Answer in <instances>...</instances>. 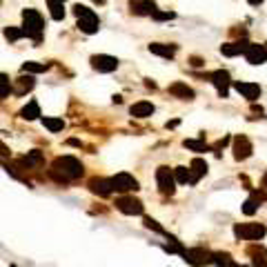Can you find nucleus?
<instances>
[{"mask_svg": "<svg viewBox=\"0 0 267 267\" xmlns=\"http://www.w3.org/2000/svg\"><path fill=\"white\" fill-rule=\"evenodd\" d=\"M82 174H85V167H82V163L78 158H74V156H60V158H56L52 167H49V178L60 183V185L74 183Z\"/></svg>", "mask_w": 267, "mask_h": 267, "instance_id": "f257e3e1", "label": "nucleus"}, {"mask_svg": "<svg viewBox=\"0 0 267 267\" xmlns=\"http://www.w3.org/2000/svg\"><path fill=\"white\" fill-rule=\"evenodd\" d=\"M22 31L27 38H31L33 42L42 40V31H45V20L36 9H25L22 11Z\"/></svg>", "mask_w": 267, "mask_h": 267, "instance_id": "f03ea898", "label": "nucleus"}, {"mask_svg": "<svg viewBox=\"0 0 267 267\" xmlns=\"http://www.w3.org/2000/svg\"><path fill=\"white\" fill-rule=\"evenodd\" d=\"M74 14L78 18V29L82 33H87V36H92V33H96L100 29V20L96 16V11L85 7V5H76L74 7Z\"/></svg>", "mask_w": 267, "mask_h": 267, "instance_id": "7ed1b4c3", "label": "nucleus"}, {"mask_svg": "<svg viewBox=\"0 0 267 267\" xmlns=\"http://www.w3.org/2000/svg\"><path fill=\"white\" fill-rule=\"evenodd\" d=\"M267 234V227L260 223H241V225H234V236L238 241H260Z\"/></svg>", "mask_w": 267, "mask_h": 267, "instance_id": "20e7f679", "label": "nucleus"}, {"mask_svg": "<svg viewBox=\"0 0 267 267\" xmlns=\"http://www.w3.org/2000/svg\"><path fill=\"white\" fill-rule=\"evenodd\" d=\"M156 183H158V189L163 196H174L176 192V174L169 169V167H158L156 169Z\"/></svg>", "mask_w": 267, "mask_h": 267, "instance_id": "39448f33", "label": "nucleus"}, {"mask_svg": "<svg viewBox=\"0 0 267 267\" xmlns=\"http://www.w3.org/2000/svg\"><path fill=\"white\" fill-rule=\"evenodd\" d=\"M183 258H185V263L194 265V267H205V265L214 263V254H209L207 249H203V247H189V249H185Z\"/></svg>", "mask_w": 267, "mask_h": 267, "instance_id": "423d86ee", "label": "nucleus"}, {"mask_svg": "<svg viewBox=\"0 0 267 267\" xmlns=\"http://www.w3.org/2000/svg\"><path fill=\"white\" fill-rule=\"evenodd\" d=\"M87 187H89V192L96 194V196H100V198H107V196H111V194L116 192L114 183H111V178H100V176L89 178Z\"/></svg>", "mask_w": 267, "mask_h": 267, "instance_id": "0eeeda50", "label": "nucleus"}, {"mask_svg": "<svg viewBox=\"0 0 267 267\" xmlns=\"http://www.w3.org/2000/svg\"><path fill=\"white\" fill-rule=\"evenodd\" d=\"M89 63L96 71L100 74H111V71L118 69V58H114V56H107V54H98V56H92L89 58Z\"/></svg>", "mask_w": 267, "mask_h": 267, "instance_id": "6e6552de", "label": "nucleus"}, {"mask_svg": "<svg viewBox=\"0 0 267 267\" xmlns=\"http://www.w3.org/2000/svg\"><path fill=\"white\" fill-rule=\"evenodd\" d=\"M116 209L122 211V214H127V216H138V214H143V203L138 198H134V196H120V198H116Z\"/></svg>", "mask_w": 267, "mask_h": 267, "instance_id": "1a4fd4ad", "label": "nucleus"}, {"mask_svg": "<svg viewBox=\"0 0 267 267\" xmlns=\"http://www.w3.org/2000/svg\"><path fill=\"white\" fill-rule=\"evenodd\" d=\"M209 80L214 82V87H216V92H218V96H220V98H227V96H230V85H232L230 71H225V69H216L214 74L209 76Z\"/></svg>", "mask_w": 267, "mask_h": 267, "instance_id": "9d476101", "label": "nucleus"}, {"mask_svg": "<svg viewBox=\"0 0 267 267\" xmlns=\"http://www.w3.org/2000/svg\"><path fill=\"white\" fill-rule=\"evenodd\" d=\"M111 183H114V189L116 192H136V189H141L138 187V181L134 178L131 174H127V171H120V174H116L114 178H111Z\"/></svg>", "mask_w": 267, "mask_h": 267, "instance_id": "9b49d317", "label": "nucleus"}, {"mask_svg": "<svg viewBox=\"0 0 267 267\" xmlns=\"http://www.w3.org/2000/svg\"><path fill=\"white\" fill-rule=\"evenodd\" d=\"M232 145H234V158L236 160H247L249 156H252V152H254V147H252V141H249L247 136H236L232 141Z\"/></svg>", "mask_w": 267, "mask_h": 267, "instance_id": "f8f14e48", "label": "nucleus"}, {"mask_svg": "<svg viewBox=\"0 0 267 267\" xmlns=\"http://www.w3.org/2000/svg\"><path fill=\"white\" fill-rule=\"evenodd\" d=\"M243 56L249 65H263L267 63V47L265 45H249Z\"/></svg>", "mask_w": 267, "mask_h": 267, "instance_id": "ddd939ff", "label": "nucleus"}, {"mask_svg": "<svg viewBox=\"0 0 267 267\" xmlns=\"http://www.w3.org/2000/svg\"><path fill=\"white\" fill-rule=\"evenodd\" d=\"M265 189H258V192H254L249 194V198L245 200V205H243V214H247V216H252V214H256V209L260 207V205L265 203Z\"/></svg>", "mask_w": 267, "mask_h": 267, "instance_id": "4468645a", "label": "nucleus"}, {"mask_svg": "<svg viewBox=\"0 0 267 267\" xmlns=\"http://www.w3.org/2000/svg\"><path fill=\"white\" fill-rule=\"evenodd\" d=\"M234 87H236V92L241 94L243 98H247L249 103H254V100L260 96V87L256 85V82H245V80H238V82H234Z\"/></svg>", "mask_w": 267, "mask_h": 267, "instance_id": "2eb2a0df", "label": "nucleus"}, {"mask_svg": "<svg viewBox=\"0 0 267 267\" xmlns=\"http://www.w3.org/2000/svg\"><path fill=\"white\" fill-rule=\"evenodd\" d=\"M129 11L136 16H154L156 3L154 0H129Z\"/></svg>", "mask_w": 267, "mask_h": 267, "instance_id": "dca6fc26", "label": "nucleus"}, {"mask_svg": "<svg viewBox=\"0 0 267 267\" xmlns=\"http://www.w3.org/2000/svg\"><path fill=\"white\" fill-rule=\"evenodd\" d=\"M33 87H36V80H33L31 74L20 76V78H16L14 80V94H18V96H25V94L31 92Z\"/></svg>", "mask_w": 267, "mask_h": 267, "instance_id": "f3484780", "label": "nucleus"}, {"mask_svg": "<svg viewBox=\"0 0 267 267\" xmlns=\"http://www.w3.org/2000/svg\"><path fill=\"white\" fill-rule=\"evenodd\" d=\"M169 94L176 98H181V100H194V96H196L194 89L187 87L185 82H174V85H169Z\"/></svg>", "mask_w": 267, "mask_h": 267, "instance_id": "a211bd4d", "label": "nucleus"}, {"mask_svg": "<svg viewBox=\"0 0 267 267\" xmlns=\"http://www.w3.org/2000/svg\"><path fill=\"white\" fill-rule=\"evenodd\" d=\"M252 42H247V40H241V42H227V45H220V54L223 56H238V54H245L247 52V47Z\"/></svg>", "mask_w": 267, "mask_h": 267, "instance_id": "6ab92c4d", "label": "nucleus"}, {"mask_svg": "<svg viewBox=\"0 0 267 267\" xmlns=\"http://www.w3.org/2000/svg\"><path fill=\"white\" fill-rule=\"evenodd\" d=\"M129 114L134 116V118H147V116H152V114H154V105H152V103H147V100H141V103L131 105Z\"/></svg>", "mask_w": 267, "mask_h": 267, "instance_id": "aec40b11", "label": "nucleus"}, {"mask_svg": "<svg viewBox=\"0 0 267 267\" xmlns=\"http://www.w3.org/2000/svg\"><path fill=\"white\" fill-rule=\"evenodd\" d=\"M18 165H22L25 169H31V167L42 165V152L40 149H33V152H29L27 156H22V158L18 160Z\"/></svg>", "mask_w": 267, "mask_h": 267, "instance_id": "412c9836", "label": "nucleus"}, {"mask_svg": "<svg viewBox=\"0 0 267 267\" xmlns=\"http://www.w3.org/2000/svg\"><path fill=\"white\" fill-rule=\"evenodd\" d=\"M149 52L156 54V56H163V58H174V54H176V45L152 42V45H149Z\"/></svg>", "mask_w": 267, "mask_h": 267, "instance_id": "4be33fe9", "label": "nucleus"}, {"mask_svg": "<svg viewBox=\"0 0 267 267\" xmlns=\"http://www.w3.org/2000/svg\"><path fill=\"white\" fill-rule=\"evenodd\" d=\"M189 167H192V174H194V183H192V185H196L200 178L207 174V163H205L203 158H194L192 163H189Z\"/></svg>", "mask_w": 267, "mask_h": 267, "instance_id": "5701e85b", "label": "nucleus"}, {"mask_svg": "<svg viewBox=\"0 0 267 267\" xmlns=\"http://www.w3.org/2000/svg\"><path fill=\"white\" fill-rule=\"evenodd\" d=\"M174 174H176V183H181V185H192L194 183V174H192V167H185V165H181V167H176L174 169Z\"/></svg>", "mask_w": 267, "mask_h": 267, "instance_id": "b1692460", "label": "nucleus"}, {"mask_svg": "<svg viewBox=\"0 0 267 267\" xmlns=\"http://www.w3.org/2000/svg\"><path fill=\"white\" fill-rule=\"evenodd\" d=\"M49 5V14L54 20H63L65 18V0H47Z\"/></svg>", "mask_w": 267, "mask_h": 267, "instance_id": "393cba45", "label": "nucleus"}, {"mask_svg": "<svg viewBox=\"0 0 267 267\" xmlns=\"http://www.w3.org/2000/svg\"><path fill=\"white\" fill-rule=\"evenodd\" d=\"M20 116H22V118H25V120H36L38 116H40V107H38V103H36V100H31V103H27L25 107H22Z\"/></svg>", "mask_w": 267, "mask_h": 267, "instance_id": "a878e982", "label": "nucleus"}, {"mask_svg": "<svg viewBox=\"0 0 267 267\" xmlns=\"http://www.w3.org/2000/svg\"><path fill=\"white\" fill-rule=\"evenodd\" d=\"M42 125L47 127L49 131H63V127H65V120L63 118H49V116H45L42 118Z\"/></svg>", "mask_w": 267, "mask_h": 267, "instance_id": "bb28decb", "label": "nucleus"}, {"mask_svg": "<svg viewBox=\"0 0 267 267\" xmlns=\"http://www.w3.org/2000/svg\"><path fill=\"white\" fill-rule=\"evenodd\" d=\"M49 65L45 63H25L22 65V74H42V71H47Z\"/></svg>", "mask_w": 267, "mask_h": 267, "instance_id": "cd10ccee", "label": "nucleus"}, {"mask_svg": "<svg viewBox=\"0 0 267 267\" xmlns=\"http://www.w3.org/2000/svg\"><path fill=\"white\" fill-rule=\"evenodd\" d=\"M214 263L218 265V267H234V258H232L230 254L218 252V254H214Z\"/></svg>", "mask_w": 267, "mask_h": 267, "instance_id": "c85d7f7f", "label": "nucleus"}, {"mask_svg": "<svg viewBox=\"0 0 267 267\" xmlns=\"http://www.w3.org/2000/svg\"><path fill=\"white\" fill-rule=\"evenodd\" d=\"M183 145H185L187 149H192V152H198V154H203V152H209V147H207V145H205L203 141H185Z\"/></svg>", "mask_w": 267, "mask_h": 267, "instance_id": "c756f323", "label": "nucleus"}, {"mask_svg": "<svg viewBox=\"0 0 267 267\" xmlns=\"http://www.w3.org/2000/svg\"><path fill=\"white\" fill-rule=\"evenodd\" d=\"M143 223H145V227H147V230H152V232H156V234H163V236H167V232L163 230V227L158 225V223H156L154 218H149V216H145L143 218Z\"/></svg>", "mask_w": 267, "mask_h": 267, "instance_id": "7c9ffc66", "label": "nucleus"}, {"mask_svg": "<svg viewBox=\"0 0 267 267\" xmlns=\"http://www.w3.org/2000/svg\"><path fill=\"white\" fill-rule=\"evenodd\" d=\"M5 36H7V40L16 42V40H18V38H22V36H25V31H22V29H18V27H7V29H5Z\"/></svg>", "mask_w": 267, "mask_h": 267, "instance_id": "2f4dec72", "label": "nucleus"}, {"mask_svg": "<svg viewBox=\"0 0 267 267\" xmlns=\"http://www.w3.org/2000/svg\"><path fill=\"white\" fill-rule=\"evenodd\" d=\"M9 92H11L9 78H7V74H3V76H0V96L7 98V96H9Z\"/></svg>", "mask_w": 267, "mask_h": 267, "instance_id": "473e14b6", "label": "nucleus"}, {"mask_svg": "<svg viewBox=\"0 0 267 267\" xmlns=\"http://www.w3.org/2000/svg\"><path fill=\"white\" fill-rule=\"evenodd\" d=\"M247 254L252 256V258H256V256H267V249L260 247V245H249V247H247Z\"/></svg>", "mask_w": 267, "mask_h": 267, "instance_id": "72a5a7b5", "label": "nucleus"}, {"mask_svg": "<svg viewBox=\"0 0 267 267\" xmlns=\"http://www.w3.org/2000/svg\"><path fill=\"white\" fill-rule=\"evenodd\" d=\"M152 18L154 20H171V18H176V14H174V11H158V9H156Z\"/></svg>", "mask_w": 267, "mask_h": 267, "instance_id": "f704fd0d", "label": "nucleus"}, {"mask_svg": "<svg viewBox=\"0 0 267 267\" xmlns=\"http://www.w3.org/2000/svg\"><path fill=\"white\" fill-rule=\"evenodd\" d=\"M254 267H267V256H256V258H252Z\"/></svg>", "mask_w": 267, "mask_h": 267, "instance_id": "c9c22d12", "label": "nucleus"}, {"mask_svg": "<svg viewBox=\"0 0 267 267\" xmlns=\"http://www.w3.org/2000/svg\"><path fill=\"white\" fill-rule=\"evenodd\" d=\"M189 65H192V67H203L205 60H203V58H196V56H194V58H189Z\"/></svg>", "mask_w": 267, "mask_h": 267, "instance_id": "e433bc0d", "label": "nucleus"}, {"mask_svg": "<svg viewBox=\"0 0 267 267\" xmlns=\"http://www.w3.org/2000/svg\"><path fill=\"white\" fill-rule=\"evenodd\" d=\"M260 187H263V189H267V171L263 174V178H260Z\"/></svg>", "mask_w": 267, "mask_h": 267, "instance_id": "4c0bfd02", "label": "nucleus"}, {"mask_svg": "<svg viewBox=\"0 0 267 267\" xmlns=\"http://www.w3.org/2000/svg\"><path fill=\"white\" fill-rule=\"evenodd\" d=\"M247 3L252 5V7H256V5H260V3H263V0H247Z\"/></svg>", "mask_w": 267, "mask_h": 267, "instance_id": "58836bf2", "label": "nucleus"}, {"mask_svg": "<svg viewBox=\"0 0 267 267\" xmlns=\"http://www.w3.org/2000/svg\"><path fill=\"white\" fill-rule=\"evenodd\" d=\"M94 3H98V5H100V3H105V0H94Z\"/></svg>", "mask_w": 267, "mask_h": 267, "instance_id": "ea45409f", "label": "nucleus"}, {"mask_svg": "<svg viewBox=\"0 0 267 267\" xmlns=\"http://www.w3.org/2000/svg\"><path fill=\"white\" fill-rule=\"evenodd\" d=\"M265 47H267V42H265Z\"/></svg>", "mask_w": 267, "mask_h": 267, "instance_id": "a19ab883", "label": "nucleus"}, {"mask_svg": "<svg viewBox=\"0 0 267 267\" xmlns=\"http://www.w3.org/2000/svg\"><path fill=\"white\" fill-rule=\"evenodd\" d=\"M11 267H14V265H11Z\"/></svg>", "mask_w": 267, "mask_h": 267, "instance_id": "79ce46f5", "label": "nucleus"}]
</instances>
